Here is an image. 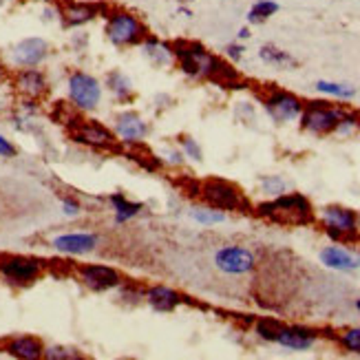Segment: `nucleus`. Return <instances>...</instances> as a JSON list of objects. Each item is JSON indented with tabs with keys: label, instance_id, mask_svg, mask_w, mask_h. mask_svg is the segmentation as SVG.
<instances>
[{
	"label": "nucleus",
	"instance_id": "nucleus-1",
	"mask_svg": "<svg viewBox=\"0 0 360 360\" xmlns=\"http://www.w3.org/2000/svg\"><path fill=\"white\" fill-rule=\"evenodd\" d=\"M175 65L191 80H210L224 86H239L241 73L230 62L214 56L206 44L197 40H173Z\"/></svg>",
	"mask_w": 360,
	"mask_h": 360
},
{
	"label": "nucleus",
	"instance_id": "nucleus-2",
	"mask_svg": "<svg viewBox=\"0 0 360 360\" xmlns=\"http://www.w3.org/2000/svg\"><path fill=\"white\" fill-rule=\"evenodd\" d=\"M255 212L263 219L288 226H307L316 219L309 199L301 193H283L270 201H261L255 206Z\"/></svg>",
	"mask_w": 360,
	"mask_h": 360
},
{
	"label": "nucleus",
	"instance_id": "nucleus-3",
	"mask_svg": "<svg viewBox=\"0 0 360 360\" xmlns=\"http://www.w3.org/2000/svg\"><path fill=\"white\" fill-rule=\"evenodd\" d=\"M104 38L115 49H131L139 46L142 40L148 36L146 22L139 18L135 11L122 9V7H108L104 11Z\"/></svg>",
	"mask_w": 360,
	"mask_h": 360
},
{
	"label": "nucleus",
	"instance_id": "nucleus-4",
	"mask_svg": "<svg viewBox=\"0 0 360 360\" xmlns=\"http://www.w3.org/2000/svg\"><path fill=\"white\" fill-rule=\"evenodd\" d=\"M319 221L323 226V232L332 239V243H342L356 239L360 234V217L356 210L347 206L330 203L319 212Z\"/></svg>",
	"mask_w": 360,
	"mask_h": 360
},
{
	"label": "nucleus",
	"instance_id": "nucleus-5",
	"mask_svg": "<svg viewBox=\"0 0 360 360\" xmlns=\"http://www.w3.org/2000/svg\"><path fill=\"white\" fill-rule=\"evenodd\" d=\"M342 113H345V106H336L330 100H309L299 117L301 129L311 135H330L334 133Z\"/></svg>",
	"mask_w": 360,
	"mask_h": 360
},
{
	"label": "nucleus",
	"instance_id": "nucleus-6",
	"mask_svg": "<svg viewBox=\"0 0 360 360\" xmlns=\"http://www.w3.org/2000/svg\"><path fill=\"white\" fill-rule=\"evenodd\" d=\"M69 102L77 111H96L104 96V84L86 71H71L67 77Z\"/></svg>",
	"mask_w": 360,
	"mask_h": 360
},
{
	"label": "nucleus",
	"instance_id": "nucleus-7",
	"mask_svg": "<svg viewBox=\"0 0 360 360\" xmlns=\"http://www.w3.org/2000/svg\"><path fill=\"white\" fill-rule=\"evenodd\" d=\"M199 197L203 199V203H208V206L219 208L224 212H241L248 206V201L239 188L224 179L203 181L199 186Z\"/></svg>",
	"mask_w": 360,
	"mask_h": 360
},
{
	"label": "nucleus",
	"instance_id": "nucleus-8",
	"mask_svg": "<svg viewBox=\"0 0 360 360\" xmlns=\"http://www.w3.org/2000/svg\"><path fill=\"white\" fill-rule=\"evenodd\" d=\"M305 102L292 91L285 89H268L263 96V108L268 117L276 124H288L296 122L303 113Z\"/></svg>",
	"mask_w": 360,
	"mask_h": 360
},
{
	"label": "nucleus",
	"instance_id": "nucleus-9",
	"mask_svg": "<svg viewBox=\"0 0 360 360\" xmlns=\"http://www.w3.org/2000/svg\"><path fill=\"white\" fill-rule=\"evenodd\" d=\"M42 270H44L42 261L34 257H20V255L0 257V276L15 288H27L31 283H36Z\"/></svg>",
	"mask_w": 360,
	"mask_h": 360
},
{
	"label": "nucleus",
	"instance_id": "nucleus-10",
	"mask_svg": "<svg viewBox=\"0 0 360 360\" xmlns=\"http://www.w3.org/2000/svg\"><path fill=\"white\" fill-rule=\"evenodd\" d=\"M214 268L228 274V276H245L250 272H255L257 268V255L245 245H224L214 252Z\"/></svg>",
	"mask_w": 360,
	"mask_h": 360
},
{
	"label": "nucleus",
	"instance_id": "nucleus-11",
	"mask_svg": "<svg viewBox=\"0 0 360 360\" xmlns=\"http://www.w3.org/2000/svg\"><path fill=\"white\" fill-rule=\"evenodd\" d=\"M71 135L77 144L96 148V150H113L117 146L115 133L108 131L104 124L93 122V120H80L77 117L71 124Z\"/></svg>",
	"mask_w": 360,
	"mask_h": 360
},
{
	"label": "nucleus",
	"instance_id": "nucleus-12",
	"mask_svg": "<svg viewBox=\"0 0 360 360\" xmlns=\"http://www.w3.org/2000/svg\"><path fill=\"white\" fill-rule=\"evenodd\" d=\"M108 7L102 3H86V0H62L60 3V25L65 29H82L104 15Z\"/></svg>",
	"mask_w": 360,
	"mask_h": 360
},
{
	"label": "nucleus",
	"instance_id": "nucleus-13",
	"mask_svg": "<svg viewBox=\"0 0 360 360\" xmlns=\"http://www.w3.org/2000/svg\"><path fill=\"white\" fill-rule=\"evenodd\" d=\"M51 56V44L40 36H29L18 40L9 51L11 62L18 69H31V67H40L44 65Z\"/></svg>",
	"mask_w": 360,
	"mask_h": 360
},
{
	"label": "nucleus",
	"instance_id": "nucleus-14",
	"mask_svg": "<svg viewBox=\"0 0 360 360\" xmlns=\"http://www.w3.org/2000/svg\"><path fill=\"white\" fill-rule=\"evenodd\" d=\"M77 281L91 292H108L117 290L124 278L122 274L111 268V265H100V263H86L77 268Z\"/></svg>",
	"mask_w": 360,
	"mask_h": 360
},
{
	"label": "nucleus",
	"instance_id": "nucleus-15",
	"mask_svg": "<svg viewBox=\"0 0 360 360\" xmlns=\"http://www.w3.org/2000/svg\"><path fill=\"white\" fill-rule=\"evenodd\" d=\"M13 91L18 93L22 100H42L46 93H49V77L38 67L31 69H18L11 77Z\"/></svg>",
	"mask_w": 360,
	"mask_h": 360
},
{
	"label": "nucleus",
	"instance_id": "nucleus-16",
	"mask_svg": "<svg viewBox=\"0 0 360 360\" xmlns=\"http://www.w3.org/2000/svg\"><path fill=\"white\" fill-rule=\"evenodd\" d=\"M102 243V237L96 232H65L58 234L51 241V248L60 255H69V257H84L96 252Z\"/></svg>",
	"mask_w": 360,
	"mask_h": 360
},
{
	"label": "nucleus",
	"instance_id": "nucleus-17",
	"mask_svg": "<svg viewBox=\"0 0 360 360\" xmlns=\"http://www.w3.org/2000/svg\"><path fill=\"white\" fill-rule=\"evenodd\" d=\"M319 261L325 265L327 270H334V272H356L360 270V252L352 248H345L340 243H332V245H325L321 252H319Z\"/></svg>",
	"mask_w": 360,
	"mask_h": 360
},
{
	"label": "nucleus",
	"instance_id": "nucleus-18",
	"mask_svg": "<svg viewBox=\"0 0 360 360\" xmlns=\"http://www.w3.org/2000/svg\"><path fill=\"white\" fill-rule=\"evenodd\" d=\"M319 336L321 334L316 330H311V327H305V325H281L274 342L292 352H307L316 345Z\"/></svg>",
	"mask_w": 360,
	"mask_h": 360
},
{
	"label": "nucleus",
	"instance_id": "nucleus-19",
	"mask_svg": "<svg viewBox=\"0 0 360 360\" xmlns=\"http://www.w3.org/2000/svg\"><path fill=\"white\" fill-rule=\"evenodd\" d=\"M148 135V122L135 111H122L115 117V137L124 144H139Z\"/></svg>",
	"mask_w": 360,
	"mask_h": 360
},
{
	"label": "nucleus",
	"instance_id": "nucleus-20",
	"mask_svg": "<svg viewBox=\"0 0 360 360\" xmlns=\"http://www.w3.org/2000/svg\"><path fill=\"white\" fill-rule=\"evenodd\" d=\"M139 51L150 62L155 69H168L175 67V51H173V42H168L158 36H146L139 44Z\"/></svg>",
	"mask_w": 360,
	"mask_h": 360
},
{
	"label": "nucleus",
	"instance_id": "nucleus-21",
	"mask_svg": "<svg viewBox=\"0 0 360 360\" xmlns=\"http://www.w3.org/2000/svg\"><path fill=\"white\" fill-rule=\"evenodd\" d=\"M144 301L155 309V311H175L179 305L186 303L184 294H179L175 288L168 285H153L144 292Z\"/></svg>",
	"mask_w": 360,
	"mask_h": 360
},
{
	"label": "nucleus",
	"instance_id": "nucleus-22",
	"mask_svg": "<svg viewBox=\"0 0 360 360\" xmlns=\"http://www.w3.org/2000/svg\"><path fill=\"white\" fill-rule=\"evenodd\" d=\"M5 352L18 360H38L44 354V345L36 336H13L5 342Z\"/></svg>",
	"mask_w": 360,
	"mask_h": 360
},
{
	"label": "nucleus",
	"instance_id": "nucleus-23",
	"mask_svg": "<svg viewBox=\"0 0 360 360\" xmlns=\"http://www.w3.org/2000/svg\"><path fill=\"white\" fill-rule=\"evenodd\" d=\"M102 84L106 86V91L111 93V96L117 102H131L133 96H135V84H133V80L124 71H120V69L108 71L104 75V82Z\"/></svg>",
	"mask_w": 360,
	"mask_h": 360
},
{
	"label": "nucleus",
	"instance_id": "nucleus-24",
	"mask_svg": "<svg viewBox=\"0 0 360 360\" xmlns=\"http://www.w3.org/2000/svg\"><path fill=\"white\" fill-rule=\"evenodd\" d=\"M259 60L263 62V65L274 67V69H292V67H296V58L290 51L281 49V46H276L272 42H265V44L259 46Z\"/></svg>",
	"mask_w": 360,
	"mask_h": 360
},
{
	"label": "nucleus",
	"instance_id": "nucleus-25",
	"mask_svg": "<svg viewBox=\"0 0 360 360\" xmlns=\"http://www.w3.org/2000/svg\"><path fill=\"white\" fill-rule=\"evenodd\" d=\"M108 203H111V208L115 212V224L122 226V224H129L131 219H135L139 212L144 210V206L139 201H131L127 195L122 193H113L108 197Z\"/></svg>",
	"mask_w": 360,
	"mask_h": 360
},
{
	"label": "nucleus",
	"instance_id": "nucleus-26",
	"mask_svg": "<svg viewBox=\"0 0 360 360\" xmlns=\"http://www.w3.org/2000/svg\"><path fill=\"white\" fill-rule=\"evenodd\" d=\"M314 89L325 98H334L340 102H352L356 98V86L347 84V82H336V80H319L314 84Z\"/></svg>",
	"mask_w": 360,
	"mask_h": 360
},
{
	"label": "nucleus",
	"instance_id": "nucleus-27",
	"mask_svg": "<svg viewBox=\"0 0 360 360\" xmlns=\"http://www.w3.org/2000/svg\"><path fill=\"white\" fill-rule=\"evenodd\" d=\"M281 5L276 3V0H257V3L248 9L245 13V20L248 25L252 27V25H265L268 20H272L274 15L278 13Z\"/></svg>",
	"mask_w": 360,
	"mask_h": 360
},
{
	"label": "nucleus",
	"instance_id": "nucleus-28",
	"mask_svg": "<svg viewBox=\"0 0 360 360\" xmlns=\"http://www.w3.org/2000/svg\"><path fill=\"white\" fill-rule=\"evenodd\" d=\"M191 217H193V221H197L199 226H219V224H224L226 219H228V212L224 210H219V208H212V206H195L191 208Z\"/></svg>",
	"mask_w": 360,
	"mask_h": 360
},
{
	"label": "nucleus",
	"instance_id": "nucleus-29",
	"mask_svg": "<svg viewBox=\"0 0 360 360\" xmlns=\"http://www.w3.org/2000/svg\"><path fill=\"white\" fill-rule=\"evenodd\" d=\"M360 131V113L358 111H352V108H345V113L338 120L336 129H334V135L338 137H352Z\"/></svg>",
	"mask_w": 360,
	"mask_h": 360
},
{
	"label": "nucleus",
	"instance_id": "nucleus-30",
	"mask_svg": "<svg viewBox=\"0 0 360 360\" xmlns=\"http://www.w3.org/2000/svg\"><path fill=\"white\" fill-rule=\"evenodd\" d=\"M281 325L283 323H278L276 319H259L257 323H255V334L261 338V340H265V342H274L276 340V334H278V330H281Z\"/></svg>",
	"mask_w": 360,
	"mask_h": 360
},
{
	"label": "nucleus",
	"instance_id": "nucleus-31",
	"mask_svg": "<svg viewBox=\"0 0 360 360\" xmlns=\"http://www.w3.org/2000/svg\"><path fill=\"white\" fill-rule=\"evenodd\" d=\"M336 340L345 352L360 356V327H347V330L338 332Z\"/></svg>",
	"mask_w": 360,
	"mask_h": 360
},
{
	"label": "nucleus",
	"instance_id": "nucleus-32",
	"mask_svg": "<svg viewBox=\"0 0 360 360\" xmlns=\"http://www.w3.org/2000/svg\"><path fill=\"white\" fill-rule=\"evenodd\" d=\"M259 186H261L263 195H268V197H278V195L288 193V181L281 175H265L259 179Z\"/></svg>",
	"mask_w": 360,
	"mask_h": 360
},
{
	"label": "nucleus",
	"instance_id": "nucleus-33",
	"mask_svg": "<svg viewBox=\"0 0 360 360\" xmlns=\"http://www.w3.org/2000/svg\"><path fill=\"white\" fill-rule=\"evenodd\" d=\"M179 150L184 153V158L191 160V162H201L203 160V148H201V144L197 142L195 137H191V135L179 137Z\"/></svg>",
	"mask_w": 360,
	"mask_h": 360
},
{
	"label": "nucleus",
	"instance_id": "nucleus-34",
	"mask_svg": "<svg viewBox=\"0 0 360 360\" xmlns=\"http://www.w3.org/2000/svg\"><path fill=\"white\" fill-rule=\"evenodd\" d=\"M42 358H46V360H77V358H82V354L73 347L53 345V347H44Z\"/></svg>",
	"mask_w": 360,
	"mask_h": 360
},
{
	"label": "nucleus",
	"instance_id": "nucleus-35",
	"mask_svg": "<svg viewBox=\"0 0 360 360\" xmlns=\"http://www.w3.org/2000/svg\"><path fill=\"white\" fill-rule=\"evenodd\" d=\"M224 56L228 62H241L245 58V44L239 40H232L224 46Z\"/></svg>",
	"mask_w": 360,
	"mask_h": 360
},
{
	"label": "nucleus",
	"instance_id": "nucleus-36",
	"mask_svg": "<svg viewBox=\"0 0 360 360\" xmlns=\"http://www.w3.org/2000/svg\"><path fill=\"white\" fill-rule=\"evenodd\" d=\"M60 208H62V214H65V217H71V219H75V217H80V214H82V203L77 201L75 197H62Z\"/></svg>",
	"mask_w": 360,
	"mask_h": 360
},
{
	"label": "nucleus",
	"instance_id": "nucleus-37",
	"mask_svg": "<svg viewBox=\"0 0 360 360\" xmlns=\"http://www.w3.org/2000/svg\"><path fill=\"white\" fill-rule=\"evenodd\" d=\"M40 20L46 25L60 22V3H46L40 11Z\"/></svg>",
	"mask_w": 360,
	"mask_h": 360
},
{
	"label": "nucleus",
	"instance_id": "nucleus-38",
	"mask_svg": "<svg viewBox=\"0 0 360 360\" xmlns=\"http://www.w3.org/2000/svg\"><path fill=\"white\" fill-rule=\"evenodd\" d=\"M18 155V150H15V146L9 142V139L5 135H0V158H5V160H11Z\"/></svg>",
	"mask_w": 360,
	"mask_h": 360
},
{
	"label": "nucleus",
	"instance_id": "nucleus-39",
	"mask_svg": "<svg viewBox=\"0 0 360 360\" xmlns=\"http://www.w3.org/2000/svg\"><path fill=\"white\" fill-rule=\"evenodd\" d=\"M168 162L173 164V166H184L188 160L184 158V153H181V150H170V153H168Z\"/></svg>",
	"mask_w": 360,
	"mask_h": 360
},
{
	"label": "nucleus",
	"instance_id": "nucleus-40",
	"mask_svg": "<svg viewBox=\"0 0 360 360\" xmlns=\"http://www.w3.org/2000/svg\"><path fill=\"white\" fill-rule=\"evenodd\" d=\"M250 36H252V31H250V25H245V27H239V31H237V40H239V42H245V40H250Z\"/></svg>",
	"mask_w": 360,
	"mask_h": 360
},
{
	"label": "nucleus",
	"instance_id": "nucleus-41",
	"mask_svg": "<svg viewBox=\"0 0 360 360\" xmlns=\"http://www.w3.org/2000/svg\"><path fill=\"white\" fill-rule=\"evenodd\" d=\"M177 13L181 15V18H193V9H191V7H186V5L177 7Z\"/></svg>",
	"mask_w": 360,
	"mask_h": 360
},
{
	"label": "nucleus",
	"instance_id": "nucleus-42",
	"mask_svg": "<svg viewBox=\"0 0 360 360\" xmlns=\"http://www.w3.org/2000/svg\"><path fill=\"white\" fill-rule=\"evenodd\" d=\"M22 0H0V7H11V5H18Z\"/></svg>",
	"mask_w": 360,
	"mask_h": 360
},
{
	"label": "nucleus",
	"instance_id": "nucleus-43",
	"mask_svg": "<svg viewBox=\"0 0 360 360\" xmlns=\"http://www.w3.org/2000/svg\"><path fill=\"white\" fill-rule=\"evenodd\" d=\"M7 77V67L3 65V60H0V80H5Z\"/></svg>",
	"mask_w": 360,
	"mask_h": 360
},
{
	"label": "nucleus",
	"instance_id": "nucleus-44",
	"mask_svg": "<svg viewBox=\"0 0 360 360\" xmlns=\"http://www.w3.org/2000/svg\"><path fill=\"white\" fill-rule=\"evenodd\" d=\"M354 305H356V311L360 314V299H356V303H354Z\"/></svg>",
	"mask_w": 360,
	"mask_h": 360
},
{
	"label": "nucleus",
	"instance_id": "nucleus-45",
	"mask_svg": "<svg viewBox=\"0 0 360 360\" xmlns=\"http://www.w3.org/2000/svg\"><path fill=\"white\" fill-rule=\"evenodd\" d=\"M179 3H188V0H179Z\"/></svg>",
	"mask_w": 360,
	"mask_h": 360
}]
</instances>
